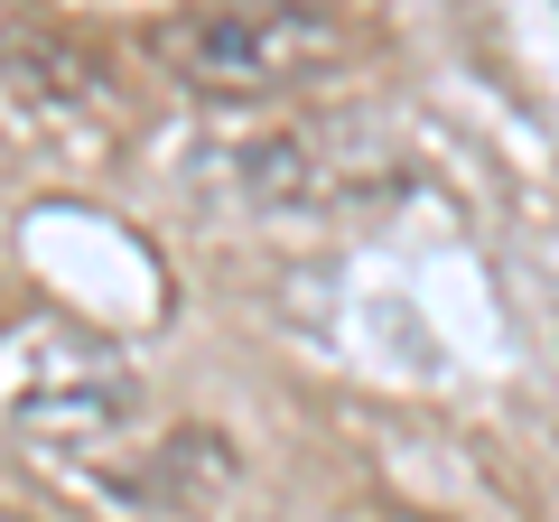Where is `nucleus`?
Wrapping results in <instances>:
<instances>
[{
  "mask_svg": "<svg viewBox=\"0 0 559 522\" xmlns=\"http://www.w3.org/2000/svg\"><path fill=\"white\" fill-rule=\"evenodd\" d=\"M131 364L112 336L75 318H20L0 327V411L47 448H94L131 420Z\"/></svg>",
  "mask_w": 559,
  "mask_h": 522,
  "instance_id": "f257e3e1",
  "label": "nucleus"
},
{
  "mask_svg": "<svg viewBox=\"0 0 559 522\" xmlns=\"http://www.w3.org/2000/svg\"><path fill=\"white\" fill-rule=\"evenodd\" d=\"M345 47L336 10H289V0H234V10H178L150 28V57L178 66L205 94H280V84L318 75Z\"/></svg>",
  "mask_w": 559,
  "mask_h": 522,
  "instance_id": "f03ea898",
  "label": "nucleus"
}]
</instances>
